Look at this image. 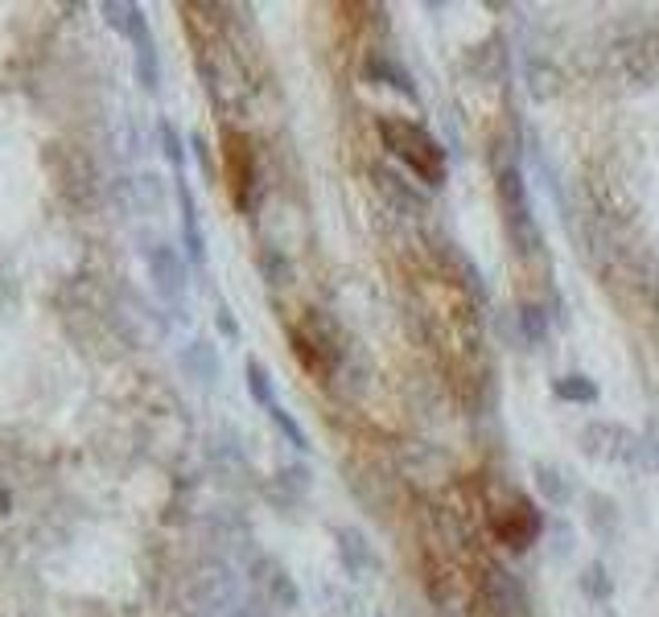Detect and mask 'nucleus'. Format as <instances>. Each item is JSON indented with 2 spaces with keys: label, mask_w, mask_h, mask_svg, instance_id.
I'll return each instance as SVG.
<instances>
[{
  "label": "nucleus",
  "mask_w": 659,
  "mask_h": 617,
  "mask_svg": "<svg viewBox=\"0 0 659 617\" xmlns=\"http://www.w3.org/2000/svg\"><path fill=\"white\" fill-rule=\"evenodd\" d=\"M380 141L425 189H441L450 182V157L425 124L409 115H380Z\"/></svg>",
  "instance_id": "1"
},
{
  "label": "nucleus",
  "mask_w": 659,
  "mask_h": 617,
  "mask_svg": "<svg viewBox=\"0 0 659 617\" xmlns=\"http://www.w3.org/2000/svg\"><path fill=\"white\" fill-rule=\"evenodd\" d=\"M42 169L62 206H71V210H91L95 206V198H100V165L91 157V148H83L71 136L45 141Z\"/></svg>",
  "instance_id": "2"
},
{
  "label": "nucleus",
  "mask_w": 659,
  "mask_h": 617,
  "mask_svg": "<svg viewBox=\"0 0 659 617\" xmlns=\"http://www.w3.org/2000/svg\"><path fill=\"white\" fill-rule=\"evenodd\" d=\"M498 210H503V230L519 256H536L544 247L540 227H536V215H532V198H527V182L524 173L507 165L498 169Z\"/></svg>",
  "instance_id": "3"
},
{
  "label": "nucleus",
  "mask_w": 659,
  "mask_h": 617,
  "mask_svg": "<svg viewBox=\"0 0 659 617\" xmlns=\"http://www.w3.org/2000/svg\"><path fill=\"white\" fill-rule=\"evenodd\" d=\"M231 597H235V573L215 561L198 564L186 576V589H182V605L191 614H219V609L231 605Z\"/></svg>",
  "instance_id": "4"
},
{
  "label": "nucleus",
  "mask_w": 659,
  "mask_h": 617,
  "mask_svg": "<svg viewBox=\"0 0 659 617\" xmlns=\"http://www.w3.org/2000/svg\"><path fill=\"white\" fill-rule=\"evenodd\" d=\"M148 276H153V288L162 292V301L182 305L186 301V288H191V276H186V259L174 244H153L145 251Z\"/></svg>",
  "instance_id": "5"
},
{
  "label": "nucleus",
  "mask_w": 659,
  "mask_h": 617,
  "mask_svg": "<svg viewBox=\"0 0 659 617\" xmlns=\"http://www.w3.org/2000/svg\"><path fill=\"white\" fill-rule=\"evenodd\" d=\"M581 445H586L589 457L598 461H622V465H630V461L639 457V436L630 429H622V424H615V420H594L586 432H581Z\"/></svg>",
  "instance_id": "6"
},
{
  "label": "nucleus",
  "mask_w": 659,
  "mask_h": 617,
  "mask_svg": "<svg viewBox=\"0 0 659 617\" xmlns=\"http://www.w3.org/2000/svg\"><path fill=\"white\" fill-rule=\"evenodd\" d=\"M478 601L486 605V614H495V617H527V593L524 585L515 580V573H507V568H486Z\"/></svg>",
  "instance_id": "7"
},
{
  "label": "nucleus",
  "mask_w": 659,
  "mask_h": 617,
  "mask_svg": "<svg viewBox=\"0 0 659 617\" xmlns=\"http://www.w3.org/2000/svg\"><path fill=\"white\" fill-rule=\"evenodd\" d=\"M132 42V54H136V79L145 91H157L162 86V66H157V42H153V29L145 21V9L136 4V13H132V25L124 33Z\"/></svg>",
  "instance_id": "8"
},
{
  "label": "nucleus",
  "mask_w": 659,
  "mask_h": 617,
  "mask_svg": "<svg viewBox=\"0 0 659 617\" xmlns=\"http://www.w3.org/2000/svg\"><path fill=\"white\" fill-rule=\"evenodd\" d=\"M177 206H182V244H186V256L194 264H206V239H203V227H198V202H194L191 186L177 177Z\"/></svg>",
  "instance_id": "9"
},
{
  "label": "nucleus",
  "mask_w": 659,
  "mask_h": 617,
  "mask_svg": "<svg viewBox=\"0 0 659 617\" xmlns=\"http://www.w3.org/2000/svg\"><path fill=\"white\" fill-rule=\"evenodd\" d=\"M227 169H231V186H235V202L248 206V189L256 186V165H251V148L244 136L227 132Z\"/></svg>",
  "instance_id": "10"
},
{
  "label": "nucleus",
  "mask_w": 659,
  "mask_h": 617,
  "mask_svg": "<svg viewBox=\"0 0 659 617\" xmlns=\"http://www.w3.org/2000/svg\"><path fill=\"white\" fill-rule=\"evenodd\" d=\"M375 177H380V189L388 194V198L404 210V215H425L429 210V194H421V189H412L400 173H392L388 165H375Z\"/></svg>",
  "instance_id": "11"
},
{
  "label": "nucleus",
  "mask_w": 659,
  "mask_h": 617,
  "mask_svg": "<svg viewBox=\"0 0 659 617\" xmlns=\"http://www.w3.org/2000/svg\"><path fill=\"white\" fill-rule=\"evenodd\" d=\"M367 79L371 83H383L392 86V91H400V95H409V100H416V86H412V74L395 62V58L388 54H371L367 58Z\"/></svg>",
  "instance_id": "12"
},
{
  "label": "nucleus",
  "mask_w": 659,
  "mask_h": 617,
  "mask_svg": "<svg viewBox=\"0 0 659 617\" xmlns=\"http://www.w3.org/2000/svg\"><path fill=\"white\" fill-rule=\"evenodd\" d=\"M338 561H342V568H347L354 580H363V573L371 568V544L363 539V532H354V527H342V532H338Z\"/></svg>",
  "instance_id": "13"
},
{
  "label": "nucleus",
  "mask_w": 659,
  "mask_h": 617,
  "mask_svg": "<svg viewBox=\"0 0 659 617\" xmlns=\"http://www.w3.org/2000/svg\"><path fill=\"white\" fill-rule=\"evenodd\" d=\"M182 367H186V374L198 379V383H215V379H219V354H215L210 342L186 346V350H182Z\"/></svg>",
  "instance_id": "14"
},
{
  "label": "nucleus",
  "mask_w": 659,
  "mask_h": 617,
  "mask_svg": "<svg viewBox=\"0 0 659 617\" xmlns=\"http://www.w3.org/2000/svg\"><path fill=\"white\" fill-rule=\"evenodd\" d=\"M256 580H260V589L272 593V601H280L285 609H294V605H297L294 580H289V573H285L277 561H260V564H256Z\"/></svg>",
  "instance_id": "15"
},
{
  "label": "nucleus",
  "mask_w": 659,
  "mask_h": 617,
  "mask_svg": "<svg viewBox=\"0 0 659 617\" xmlns=\"http://www.w3.org/2000/svg\"><path fill=\"white\" fill-rule=\"evenodd\" d=\"M532 477H536V490L544 494V503L565 506L573 498V486L565 482V474H560L553 461H536V465H532Z\"/></svg>",
  "instance_id": "16"
},
{
  "label": "nucleus",
  "mask_w": 659,
  "mask_h": 617,
  "mask_svg": "<svg viewBox=\"0 0 659 617\" xmlns=\"http://www.w3.org/2000/svg\"><path fill=\"white\" fill-rule=\"evenodd\" d=\"M553 395L557 400H565V403H598V383L589 379V374H581V371H573V374H560V379H553Z\"/></svg>",
  "instance_id": "17"
},
{
  "label": "nucleus",
  "mask_w": 659,
  "mask_h": 617,
  "mask_svg": "<svg viewBox=\"0 0 659 617\" xmlns=\"http://www.w3.org/2000/svg\"><path fill=\"white\" fill-rule=\"evenodd\" d=\"M248 391H251V400L260 403L264 412H268L272 403H280L277 400V388H272V374L264 371L260 359H248Z\"/></svg>",
  "instance_id": "18"
},
{
  "label": "nucleus",
  "mask_w": 659,
  "mask_h": 617,
  "mask_svg": "<svg viewBox=\"0 0 659 617\" xmlns=\"http://www.w3.org/2000/svg\"><path fill=\"white\" fill-rule=\"evenodd\" d=\"M157 141H162L165 161H169L174 169H182V165H186V144H182V132H177L174 120H162V124H157Z\"/></svg>",
  "instance_id": "19"
},
{
  "label": "nucleus",
  "mask_w": 659,
  "mask_h": 617,
  "mask_svg": "<svg viewBox=\"0 0 659 617\" xmlns=\"http://www.w3.org/2000/svg\"><path fill=\"white\" fill-rule=\"evenodd\" d=\"M581 589H586L589 601H610V593H615V580L606 573V564H589L586 576H581Z\"/></svg>",
  "instance_id": "20"
},
{
  "label": "nucleus",
  "mask_w": 659,
  "mask_h": 617,
  "mask_svg": "<svg viewBox=\"0 0 659 617\" xmlns=\"http://www.w3.org/2000/svg\"><path fill=\"white\" fill-rule=\"evenodd\" d=\"M260 272H264V280H268V285H277V288H285L289 280H294L289 259L280 256V251H272V247H264V251H260Z\"/></svg>",
  "instance_id": "21"
},
{
  "label": "nucleus",
  "mask_w": 659,
  "mask_h": 617,
  "mask_svg": "<svg viewBox=\"0 0 659 617\" xmlns=\"http://www.w3.org/2000/svg\"><path fill=\"white\" fill-rule=\"evenodd\" d=\"M268 417H272V424H277V429L285 432V441H289V445L301 449V453H309V436L301 432V424H297V420L289 417V412H285L280 403H272V408H268Z\"/></svg>",
  "instance_id": "22"
},
{
  "label": "nucleus",
  "mask_w": 659,
  "mask_h": 617,
  "mask_svg": "<svg viewBox=\"0 0 659 617\" xmlns=\"http://www.w3.org/2000/svg\"><path fill=\"white\" fill-rule=\"evenodd\" d=\"M519 321H524V338H527V342L540 346L544 338H548V317H544L540 305H524V309H519Z\"/></svg>",
  "instance_id": "23"
},
{
  "label": "nucleus",
  "mask_w": 659,
  "mask_h": 617,
  "mask_svg": "<svg viewBox=\"0 0 659 617\" xmlns=\"http://www.w3.org/2000/svg\"><path fill=\"white\" fill-rule=\"evenodd\" d=\"M13 301H17V285H13V276H9V268L0 264V309H9Z\"/></svg>",
  "instance_id": "24"
},
{
  "label": "nucleus",
  "mask_w": 659,
  "mask_h": 617,
  "mask_svg": "<svg viewBox=\"0 0 659 617\" xmlns=\"http://www.w3.org/2000/svg\"><path fill=\"white\" fill-rule=\"evenodd\" d=\"M219 330L227 333V338H239V321L231 317V309H227V305H219Z\"/></svg>",
  "instance_id": "25"
}]
</instances>
